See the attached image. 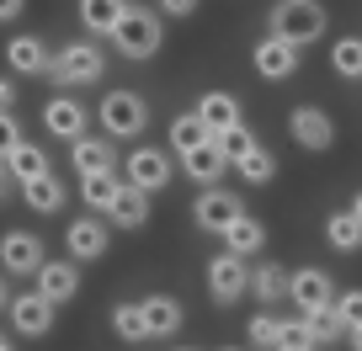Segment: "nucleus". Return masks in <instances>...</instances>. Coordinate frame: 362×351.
I'll return each instance as SVG.
<instances>
[{
  "label": "nucleus",
  "mask_w": 362,
  "mask_h": 351,
  "mask_svg": "<svg viewBox=\"0 0 362 351\" xmlns=\"http://www.w3.org/2000/svg\"><path fill=\"white\" fill-rule=\"evenodd\" d=\"M272 32L288 37V43H315L320 32H325V6L320 0H277L272 6Z\"/></svg>",
  "instance_id": "nucleus-1"
},
{
  "label": "nucleus",
  "mask_w": 362,
  "mask_h": 351,
  "mask_svg": "<svg viewBox=\"0 0 362 351\" xmlns=\"http://www.w3.org/2000/svg\"><path fill=\"white\" fill-rule=\"evenodd\" d=\"M102 69H107V54L90 43V37H80V43L59 48V54L48 59V75H54L59 85H90V80H102Z\"/></svg>",
  "instance_id": "nucleus-2"
},
{
  "label": "nucleus",
  "mask_w": 362,
  "mask_h": 351,
  "mask_svg": "<svg viewBox=\"0 0 362 351\" xmlns=\"http://www.w3.org/2000/svg\"><path fill=\"white\" fill-rule=\"evenodd\" d=\"M112 43H117V54L123 59H155V48H160V16L155 11H134L128 6V16L117 22V32H112Z\"/></svg>",
  "instance_id": "nucleus-3"
},
{
  "label": "nucleus",
  "mask_w": 362,
  "mask_h": 351,
  "mask_svg": "<svg viewBox=\"0 0 362 351\" xmlns=\"http://www.w3.org/2000/svg\"><path fill=\"white\" fill-rule=\"evenodd\" d=\"M208 293H214V304H235V298H245V293H250V266H245V256L218 250V256L208 261Z\"/></svg>",
  "instance_id": "nucleus-4"
},
{
  "label": "nucleus",
  "mask_w": 362,
  "mask_h": 351,
  "mask_svg": "<svg viewBox=\"0 0 362 351\" xmlns=\"http://www.w3.org/2000/svg\"><path fill=\"white\" fill-rule=\"evenodd\" d=\"M102 128L112 138H139L149 128V107H144V96H134V91H112L102 102Z\"/></svg>",
  "instance_id": "nucleus-5"
},
{
  "label": "nucleus",
  "mask_w": 362,
  "mask_h": 351,
  "mask_svg": "<svg viewBox=\"0 0 362 351\" xmlns=\"http://www.w3.org/2000/svg\"><path fill=\"white\" fill-rule=\"evenodd\" d=\"M43 239L27 234V229H11V234H0V266L11 277H37V266H43Z\"/></svg>",
  "instance_id": "nucleus-6"
},
{
  "label": "nucleus",
  "mask_w": 362,
  "mask_h": 351,
  "mask_svg": "<svg viewBox=\"0 0 362 351\" xmlns=\"http://www.w3.org/2000/svg\"><path fill=\"white\" fill-rule=\"evenodd\" d=\"M240 213H245V203H240L235 192H224V186H203V197L192 203V218H197L203 229H214V234H224Z\"/></svg>",
  "instance_id": "nucleus-7"
},
{
  "label": "nucleus",
  "mask_w": 362,
  "mask_h": 351,
  "mask_svg": "<svg viewBox=\"0 0 362 351\" xmlns=\"http://www.w3.org/2000/svg\"><path fill=\"white\" fill-rule=\"evenodd\" d=\"M298 59H304V48L272 32V37H261V43H256V75L261 80H288L298 69Z\"/></svg>",
  "instance_id": "nucleus-8"
},
{
  "label": "nucleus",
  "mask_w": 362,
  "mask_h": 351,
  "mask_svg": "<svg viewBox=\"0 0 362 351\" xmlns=\"http://www.w3.org/2000/svg\"><path fill=\"white\" fill-rule=\"evenodd\" d=\"M288 133H293V144L315 149V155L336 144V128H330V117L320 112V107H293V112H288Z\"/></svg>",
  "instance_id": "nucleus-9"
},
{
  "label": "nucleus",
  "mask_w": 362,
  "mask_h": 351,
  "mask_svg": "<svg viewBox=\"0 0 362 351\" xmlns=\"http://www.w3.org/2000/svg\"><path fill=\"white\" fill-rule=\"evenodd\" d=\"M288 298L298 304V314H309V309H330L336 304V287H330V277L320 272V266H309V272L288 277Z\"/></svg>",
  "instance_id": "nucleus-10"
},
{
  "label": "nucleus",
  "mask_w": 362,
  "mask_h": 351,
  "mask_svg": "<svg viewBox=\"0 0 362 351\" xmlns=\"http://www.w3.org/2000/svg\"><path fill=\"white\" fill-rule=\"evenodd\" d=\"M123 182L139 186V192H160V186H170V160L160 155V149H134Z\"/></svg>",
  "instance_id": "nucleus-11"
},
{
  "label": "nucleus",
  "mask_w": 362,
  "mask_h": 351,
  "mask_svg": "<svg viewBox=\"0 0 362 351\" xmlns=\"http://www.w3.org/2000/svg\"><path fill=\"white\" fill-rule=\"evenodd\" d=\"M11 325L22 330V335H48V325H54V304L33 287V293L11 298Z\"/></svg>",
  "instance_id": "nucleus-12"
},
{
  "label": "nucleus",
  "mask_w": 362,
  "mask_h": 351,
  "mask_svg": "<svg viewBox=\"0 0 362 351\" xmlns=\"http://www.w3.org/2000/svg\"><path fill=\"white\" fill-rule=\"evenodd\" d=\"M69 165H75L80 176H112L117 155H112L107 138H75V144H69Z\"/></svg>",
  "instance_id": "nucleus-13"
},
{
  "label": "nucleus",
  "mask_w": 362,
  "mask_h": 351,
  "mask_svg": "<svg viewBox=\"0 0 362 351\" xmlns=\"http://www.w3.org/2000/svg\"><path fill=\"white\" fill-rule=\"evenodd\" d=\"M33 282H37V293H43L48 304H69V298H75V287H80V272L69 266V261H43Z\"/></svg>",
  "instance_id": "nucleus-14"
},
{
  "label": "nucleus",
  "mask_w": 362,
  "mask_h": 351,
  "mask_svg": "<svg viewBox=\"0 0 362 351\" xmlns=\"http://www.w3.org/2000/svg\"><path fill=\"white\" fill-rule=\"evenodd\" d=\"M43 128H48V133H59V138H69V144H75V138L86 133V107H80L75 96H54V102L43 107Z\"/></svg>",
  "instance_id": "nucleus-15"
},
{
  "label": "nucleus",
  "mask_w": 362,
  "mask_h": 351,
  "mask_svg": "<svg viewBox=\"0 0 362 351\" xmlns=\"http://www.w3.org/2000/svg\"><path fill=\"white\" fill-rule=\"evenodd\" d=\"M64 245H69V256H75V261L107 256V224H102V218H75L69 234H64Z\"/></svg>",
  "instance_id": "nucleus-16"
},
{
  "label": "nucleus",
  "mask_w": 362,
  "mask_h": 351,
  "mask_svg": "<svg viewBox=\"0 0 362 351\" xmlns=\"http://www.w3.org/2000/svg\"><path fill=\"white\" fill-rule=\"evenodd\" d=\"M123 16H128V0H80V22L90 37H112Z\"/></svg>",
  "instance_id": "nucleus-17"
},
{
  "label": "nucleus",
  "mask_w": 362,
  "mask_h": 351,
  "mask_svg": "<svg viewBox=\"0 0 362 351\" xmlns=\"http://www.w3.org/2000/svg\"><path fill=\"white\" fill-rule=\"evenodd\" d=\"M107 218H112L117 229H144V224H149V192H139V186H128V182H123V192L112 197Z\"/></svg>",
  "instance_id": "nucleus-18"
},
{
  "label": "nucleus",
  "mask_w": 362,
  "mask_h": 351,
  "mask_svg": "<svg viewBox=\"0 0 362 351\" xmlns=\"http://www.w3.org/2000/svg\"><path fill=\"white\" fill-rule=\"evenodd\" d=\"M181 170H187V176H192V182L214 186L218 176H224V170H229V155H224V149L214 144V138H208L203 149H192V155H181Z\"/></svg>",
  "instance_id": "nucleus-19"
},
{
  "label": "nucleus",
  "mask_w": 362,
  "mask_h": 351,
  "mask_svg": "<svg viewBox=\"0 0 362 351\" xmlns=\"http://www.w3.org/2000/svg\"><path fill=\"white\" fill-rule=\"evenodd\" d=\"M197 117L208 123V133H229V128H240V102L229 91H208L197 102Z\"/></svg>",
  "instance_id": "nucleus-20"
},
{
  "label": "nucleus",
  "mask_w": 362,
  "mask_h": 351,
  "mask_svg": "<svg viewBox=\"0 0 362 351\" xmlns=\"http://www.w3.org/2000/svg\"><path fill=\"white\" fill-rule=\"evenodd\" d=\"M6 59H11L16 75H43L54 54L43 48V37H27V32H22V37H11V43H6Z\"/></svg>",
  "instance_id": "nucleus-21"
},
{
  "label": "nucleus",
  "mask_w": 362,
  "mask_h": 351,
  "mask_svg": "<svg viewBox=\"0 0 362 351\" xmlns=\"http://www.w3.org/2000/svg\"><path fill=\"white\" fill-rule=\"evenodd\" d=\"M261 245H267V224L250 218V213H240L235 224L224 229V250H235V256H256Z\"/></svg>",
  "instance_id": "nucleus-22"
},
{
  "label": "nucleus",
  "mask_w": 362,
  "mask_h": 351,
  "mask_svg": "<svg viewBox=\"0 0 362 351\" xmlns=\"http://www.w3.org/2000/svg\"><path fill=\"white\" fill-rule=\"evenodd\" d=\"M22 197L33 213H54V208H64V186H59V176L48 170V176H33V182H22Z\"/></svg>",
  "instance_id": "nucleus-23"
},
{
  "label": "nucleus",
  "mask_w": 362,
  "mask_h": 351,
  "mask_svg": "<svg viewBox=\"0 0 362 351\" xmlns=\"http://www.w3.org/2000/svg\"><path fill=\"white\" fill-rule=\"evenodd\" d=\"M144 319H149V340L155 335H176L181 330V304L165 298V293H155V298H144Z\"/></svg>",
  "instance_id": "nucleus-24"
},
{
  "label": "nucleus",
  "mask_w": 362,
  "mask_h": 351,
  "mask_svg": "<svg viewBox=\"0 0 362 351\" xmlns=\"http://www.w3.org/2000/svg\"><path fill=\"white\" fill-rule=\"evenodd\" d=\"M208 138L214 133H208V123L197 112H181L176 123H170V149H176V155H192V149H203Z\"/></svg>",
  "instance_id": "nucleus-25"
},
{
  "label": "nucleus",
  "mask_w": 362,
  "mask_h": 351,
  "mask_svg": "<svg viewBox=\"0 0 362 351\" xmlns=\"http://www.w3.org/2000/svg\"><path fill=\"white\" fill-rule=\"evenodd\" d=\"M235 176H245L250 186H267L272 176H277V155H272L267 144H256V149H245V155L235 160Z\"/></svg>",
  "instance_id": "nucleus-26"
},
{
  "label": "nucleus",
  "mask_w": 362,
  "mask_h": 351,
  "mask_svg": "<svg viewBox=\"0 0 362 351\" xmlns=\"http://www.w3.org/2000/svg\"><path fill=\"white\" fill-rule=\"evenodd\" d=\"M304 330H309V340L315 346H330V340H341V335H351L346 325H341V314H336V304L330 309H309L304 314Z\"/></svg>",
  "instance_id": "nucleus-27"
},
{
  "label": "nucleus",
  "mask_w": 362,
  "mask_h": 351,
  "mask_svg": "<svg viewBox=\"0 0 362 351\" xmlns=\"http://www.w3.org/2000/svg\"><path fill=\"white\" fill-rule=\"evenodd\" d=\"M325 239L336 250H362V218L351 213V208H346V213H330L325 218Z\"/></svg>",
  "instance_id": "nucleus-28"
},
{
  "label": "nucleus",
  "mask_w": 362,
  "mask_h": 351,
  "mask_svg": "<svg viewBox=\"0 0 362 351\" xmlns=\"http://www.w3.org/2000/svg\"><path fill=\"white\" fill-rule=\"evenodd\" d=\"M6 170H11L16 182H33V176H48V160H43V149H33V144L22 138V144L6 155Z\"/></svg>",
  "instance_id": "nucleus-29"
},
{
  "label": "nucleus",
  "mask_w": 362,
  "mask_h": 351,
  "mask_svg": "<svg viewBox=\"0 0 362 351\" xmlns=\"http://www.w3.org/2000/svg\"><path fill=\"white\" fill-rule=\"evenodd\" d=\"M112 330L134 346V340H149V319H144V304H117L112 309Z\"/></svg>",
  "instance_id": "nucleus-30"
},
{
  "label": "nucleus",
  "mask_w": 362,
  "mask_h": 351,
  "mask_svg": "<svg viewBox=\"0 0 362 351\" xmlns=\"http://www.w3.org/2000/svg\"><path fill=\"white\" fill-rule=\"evenodd\" d=\"M80 192H86V208H112V197L123 192V176H80Z\"/></svg>",
  "instance_id": "nucleus-31"
},
{
  "label": "nucleus",
  "mask_w": 362,
  "mask_h": 351,
  "mask_svg": "<svg viewBox=\"0 0 362 351\" xmlns=\"http://www.w3.org/2000/svg\"><path fill=\"white\" fill-rule=\"evenodd\" d=\"M250 293H256L261 304H277V298L288 293V272L283 266H256V272H250Z\"/></svg>",
  "instance_id": "nucleus-32"
},
{
  "label": "nucleus",
  "mask_w": 362,
  "mask_h": 351,
  "mask_svg": "<svg viewBox=\"0 0 362 351\" xmlns=\"http://www.w3.org/2000/svg\"><path fill=\"white\" fill-rule=\"evenodd\" d=\"M330 69L346 80H362V37H341L336 48H330Z\"/></svg>",
  "instance_id": "nucleus-33"
},
{
  "label": "nucleus",
  "mask_w": 362,
  "mask_h": 351,
  "mask_svg": "<svg viewBox=\"0 0 362 351\" xmlns=\"http://www.w3.org/2000/svg\"><path fill=\"white\" fill-rule=\"evenodd\" d=\"M250 346H272V351H283V319L256 314V319H250Z\"/></svg>",
  "instance_id": "nucleus-34"
},
{
  "label": "nucleus",
  "mask_w": 362,
  "mask_h": 351,
  "mask_svg": "<svg viewBox=\"0 0 362 351\" xmlns=\"http://www.w3.org/2000/svg\"><path fill=\"white\" fill-rule=\"evenodd\" d=\"M214 144L224 149V155H229V165H235V160L245 155V149H256V133H250V128L240 123V128H229V133H214Z\"/></svg>",
  "instance_id": "nucleus-35"
},
{
  "label": "nucleus",
  "mask_w": 362,
  "mask_h": 351,
  "mask_svg": "<svg viewBox=\"0 0 362 351\" xmlns=\"http://www.w3.org/2000/svg\"><path fill=\"white\" fill-rule=\"evenodd\" d=\"M336 314H341V325H346V330L362 325V287H351V293L336 298Z\"/></svg>",
  "instance_id": "nucleus-36"
},
{
  "label": "nucleus",
  "mask_w": 362,
  "mask_h": 351,
  "mask_svg": "<svg viewBox=\"0 0 362 351\" xmlns=\"http://www.w3.org/2000/svg\"><path fill=\"white\" fill-rule=\"evenodd\" d=\"M16 144H22V128H16V117H11V112H0V160L11 155Z\"/></svg>",
  "instance_id": "nucleus-37"
},
{
  "label": "nucleus",
  "mask_w": 362,
  "mask_h": 351,
  "mask_svg": "<svg viewBox=\"0 0 362 351\" xmlns=\"http://www.w3.org/2000/svg\"><path fill=\"white\" fill-rule=\"evenodd\" d=\"M283 346H315V340H309V330H304V314H298V319H283Z\"/></svg>",
  "instance_id": "nucleus-38"
},
{
  "label": "nucleus",
  "mask_w": 362,
  "mask_h": 351,
  "mask_svg": "<svg viewBox=\"0 0 362 351\" xmlns=\"http://www.w3.org/2000/svg\"><path fill=\"white\" fill-rule=\"evenodd\" d=\"M155 6H160L165 16H192V11H197V0H155Z\"/></svg>",
  "instance_id": "nucleus-39"
},
{
  "label": "nucleus",
  "mask_w": 362,
  "mask_h": 351,
  "mask_svg": "<svg viewBox=\"0 0 362 351\" xmlns=\"http://www.w3.org/2000/svg\"><path fill=\"white\" fill-rule=\"evenodd\" d=\"M11 102H16V85H11V80H0V112H11Z\"/></svg>",
  "instance_id": "nucleus-40"
},
{
  "label": "nucleus",
  "mask_w": 362,
  "mask_h": 351,
  "mask_svg": "<svg viewBox=\"0 0 362 351\" xmlns=\"http://www.w3.org/2000/svg\"><path fill=\"white\" fill-rule=\"evenodd\" d=\"M22 16V0H0V22H16Z\"/></svg>",
  "instance_id": "nucleus-41"
},
{
  "label": "nucleus",
  "mask_w": 362,
  "mask_h": 351,
  "mask_svg": "<svg viewBox=\"0 0 362 351\" xmlns=\"http://www.w3.org/2000/svg\"><path fill=\"white\" fill-rule=\"evenodd\" d=\"M6 182H11V170H6V160H0V197H6Z\"/></svg>",
  "instance_id": "nucleus-42"
},
{
  "label": "nucleus",
  "mask_w": 362,
  "mask_h": 351,
  "mask_svg": "<svg viewBox=\"0 0 362 351\" xmlns=\"http://www.w3.org/2000/svg\"><path fill=\"white\" fill-rule=\"evenodd\" d=\"M351 351H362V325H357V330H351Z\"/></svg>",
  "instance_id": "nucleus-43"
},
{
  "label": "nucleus",
  "mask_w": 362,
  "mask_h": 351,
  "mask_svg": "<svg viewBox=\"0 0 362 351\" xmlns=\"http://www.w3.org/2000/svg\"><path fill=\"white\" fill-rule=\"evenodd\" d=\"M351 213H357V218H362V192H357V203H351Z\"/></svg>",
  "instance_id": "nucleus-44"
},
{
  "label": "nucleus",
  "mask_w": 362,
  "mask_h": 351,
  "mask_svg": "<svg viewBox=\"0 0 362 351\" xmlns=\"http://www.w3.org/2000/svg\"><path fill=\"white\" fill-rule=\"evenodd\" d=\"M283 351H320V346H283Z\"/></svg>",
  "instance_id": "nucleus-45"
},
{
  "label": "nucleus",
  "mask_w": 362,
  "mask_h": 351,
  "mask_svg": "<svg viewBox=\"0 0 362 351\" xmlns=\"http://www.w3.org/2000/svg\"><path fill=\"white\" fill-rule=\"evenodd\" d=\"M0 351H16V346H11V340H6V335H0Z\"/></svg>",
  "instance_id": "nucleus-46"
},
{
  "label": "nucleus",
  "mask_w": 362,
  "mask_h": 351,
  "mask_svg": "<svg viewBox=\"0 0 362 351\" xmlns=\"http://www.w3.org/2000/svg\"><path fill=\"white\" fill-rule=\"evenodd\" d=\"M0 304H6V309H11V298H6V287H0Z\"/></svg>",
  "instance_id": "nucleus-47"
},
{
  "label": "nucleus",
  "mask_w": 362,
  "mask_h": 351,
  "mask_svg": "<svg viewBox=\"0 0 362 351\" xmlns=\"http://www.w3.org/2000/svg\"><path fill=\"white\" fill-rule=\"evenodd\" d=\"M229 351H235V346H229Z\"/></svg>",
  "instance_id": "nucleus-48"
}]
</instances>
